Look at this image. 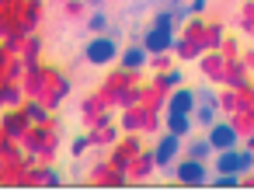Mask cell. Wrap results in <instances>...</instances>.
<instances>
[{
    "instance_id": "5b68a950",
    "label": "cell",
    "mask_w": 254,
    "mask_h": 195,
    "mask_svg": "<svg viewBox=\"0 0 254 195\" xmlns=\"http://www.w3.org/2000/svg\"><path fill=\"white\" fill-rule=\"evenodd\" d=\"M178 150H181V136L167 132V136L157 143V150H153V160H157L160 167H171V164H174V157H178Z\"/></svg>"
},
{
    "instance_id": "6da1fadb",
    "label": "cell",
    "mask_w": 254,
    "mask_h": 195,
    "mask_svg": "<svg viewBox=\"0 0 254 195\" xmlns=\"http://www.w3.org/2000/svg\"><path fill=\"white\" fill-rule=\"evenodd\" d=\"M171 46H174V28H164V25L146 28V35H143V49H146V53L160 56V53H167Z\"/></svg>"
},
{
    "instance_id": "9c48e42d",
    "label": "cell",
    "mask_w": 254,
    "mask_h": 195,
    "mask_svg": "<svg viewBox=\"0 0 254 195\" xmlns=\"http://www.w3.org/2000/svg\"><path fill=\"white\" fill-rule=\"evenodd\" d=\"M143 63H146V49H143V46H129V49L122 53V66H126V70H139Z\"/></svg>"
},
{
    "instance_id": "7a4b0ae2",
    "label": "cell",
    "mask_w": 254,
    "mask_h": 195,
    "mask_svg": "<svg viewBox=\"0 0 254 195\" xmlns=\"http://www.w3.org/2000/svg\"><path fill=\"white\" fill-rule=\"evenodd\" d=\"M84 56H87V63H94V66H101V63H112L115 56H119V46H115V39H91L87 42V49H84Z\"/></svg>"
},
{
    "instance_id": "52a82bcc",
    "label": "cell",
    "mask_w": 254,
    "mask_h": 195,
    "mask_svg": "<svg viewBox=\"0 0 254 195\" xmlns=\"http://www.w3.org/2000/svg\"><path fill=\"white\" fill-rule=\"evenodd\" d=\"M195 101H198V98H195L191 91L178 87V91H174V98H171V108H167V112H181V115H191V112H195Z\"/></svg>"
},
{
    "instance_id": "7c38bea8",
    "label": "cell",
    "mask_w": 254,
    "mask_h": 195,
    "mask_svg": "<svg viewBox=\"0 0 254 195\" xmlns=\"http://www.w3.org/2000/svg\"><path fill=\"white\" fill-rule=\"evenodd\" d=\"M153 25H164V28H174V11H160L153 18Z\"/></svg>"
},
{
    "instance_id": "5bb4252c",
    "label": "cell",
    "mask_w": 254,
    "mask_h": 195,
    "mask_svg": "<svg viewBox=\"0 0 254 195\" xmlns=\"http://www.w3.org/2000/svg\"><path fill=\"white\" fill-rule=\"evenodd\" d=\"M251 167H254V157H251L247 150H240V174H244V171H251Z\"/></svg>"
},
{
    "instance_id": "4fadbf2b",
    "label": "cell",
    "mask_w": 254,
    "mask_h": 195,
    "mask_svg": "<svg viewBox=\"0 0 254 195\" xmlns=\"http://www.w3.org/2000/svg\"><path fill=\"white\" fill-rule=\"evenodd\" d=\"M160 84H167V87L181 84V70H171V73H164V77H160Z\"/></svg>"
},
{
    "instance_id": "3957f363",
    "label": "cell",
    "mask_w": 254,
    "mask_h": 195,
    "mask_svg": "<svg viewBox=\"0 0 254 195\" xmlns=\"http://www.w3.org/2000/svg\"><path fill=\"white\" fill-rule=\"evenodd\" d=\"M174 174H178V181H181V185H205V181H209L205 164H202V160H195V157L181 160V164L174 167Z\"/></svg>"
},
{
    "instance_id": "8992f818",
    "label": "cell",
    "mask_w": 254,
    "mask_h": 195,
    "mask_svg": "<svg viewBox=\"0 0 254 195\" xmlns=\"http://www.w3.org/2000/svg\"><path fill=\"white\" fill-rule=\"evenodd\" d=\"M216 171H219V174H240V150H237V146L219 150V157H216Z\"/></svg>"
},
{
    "instance_id": "30bf717a",
    "label": "cell",
    "mask_w": 254,
    "mask_h": 195,
    "mask_svg": "<svg viewBox=\"0 0 254 195\" xmlns=\"http://www.w3.org/2000/svg\"><path fill=\"white\" fill-rule=\"evenodd\" d=\"M209 150H212V146H209V139H202V143H191L188 157H195V160H205V157H209Z\"/></svg>"
},
{
    "instance_id": "9a60e30c",
    "label": "cell",
    "mask_w": 254,
    "mask_h": 195,
    "mask_svg": "<svg viewBox=\"0 0 254 195\" xmlns=\"http://www.w3.org/2000/svg\"><path fill=\"white\" fill-rule=\"evenodd\" d=\"M105 25H108V21H105V14H94V18H91V32H101Z\"/></svg>"
},
{
    "instance_id": "8fae6325",
    "label": "cell",
    "mask_w": 254,
    "mask_h": 195,
    "mask_svg": "<svg viewBox=\"0 0 254 195\" xmlns=\"http://www.w3.org/2000/svg\"><path fill=\"white\" fill-rule=\"evenodd\" d=\"M237 178H240V174H219V171H216L212 185H219V188H233V185H237Z\"/></svg>"
},
{
    "instance_id": "ba28073f",
    "label": "cell",
    "mask_w": 254,
    "mask_h": 195,
    "mask_svg": "<svg viewBox=\"0 0 254 195\" xmlns=\"http://www.w3.org/2000/svg\"><path fill=\"white\" fill-rule=\"evenodd\" d=\"M167 132H174V136H188L191 132V115H181V112H167Z\"/></svg>"
},
{
    "instance_id": "277c9868",
    "label": "cell",
    "mask_w": 254,
    "mask_h": 195,
    "mask_svg": "<svg viewBox=\"0 0 254 195\" xmlns=\"http://www.w3.org/2000/svg\"><path fill=\"white\" fill-rule=\"evenodd\" d=\"M209 146L212 150H230L237 146V129L230 122H212L209 126Z\"/></svg>"
}]
</instances>
